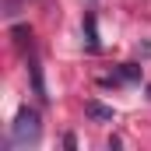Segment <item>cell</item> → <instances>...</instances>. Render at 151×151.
Masks as SVG:
<instances>
[{
  "mask_svg": "<svg viewBox=\"0 0 151 151\" xmlns=\"http://www.w3.org/2000/svg\"><path fill=\"white\" fill-rule=\"evenodd\" d=\"M39 137H42V123H39V113L35 109H18L14 116V123H11V144H18V148H28V144H39Z\"/></svg>",
  "mask_w": 151,
  "mask_h": 151,
  "instance_id": "6da1fadb",
  "label": "cell"
},
{
  "mask_svg": "<svg viewBox=\"0 0 151 151\" xmlns=\"http://www.w3.org/2000/svg\"><path fill=\"white\" fill-rule=\"evenodd\" d=\"M84 113L91 116V119H99V123H113V106H102V102H84Z\"/></svg>",
  "mask_w": 151,
  "mask_h": 151,
  "instance_id": "7a4b0ae2",
  "label": "cell"
},
{
  "mask_svg": "<svg viewBox=\"0 0 151 151\" xmlns=\"http://www.w3.org/2000/svg\"><path fill=\"white\" fill-rule=\"evenodd\" d=\"M137 77H141V67H137V63H123V67H119L113 77H106L102 84H109V81H113V84H123V81H137Z\"/></svg>",
  "mask_w": 151,
  "mask_h": 151,
  "instance_id": "3957f363",
  "label": "cell"
},
{
  "mask_svg": "<svg viewBox=\"0 0 151 151\" xmlns=\"http://www.w3.org/2000/svg\"><path fill=\"white\" fill-rule=\"evenodd\" d=\"M84 42L91 53H99V28H95V14H84Z\"/></svg>",
  "mask_w": 151,
  "mask_h": 151,
  "instance_id": "277c9868",
  "label": "cell"
},
{
  "mask_svg": "<svg viewBox=\"0 0 151 151\" xmlns=\"http://www.w3.org/2000/svg\"><path fill=\"white\" fill-rule=\"evenodd\" d=\"M28 70H32V84H35V95H42V99H46V84H42V70H39V63H35V60L28 63Z\"/></svg>",
  "mask_w": 151,
  "mask_h": 151,
  "instance_id": "5b68a950",
  "label": "cell"
}]
</instances>
